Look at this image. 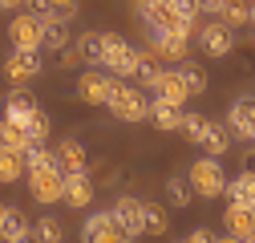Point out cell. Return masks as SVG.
<instances>
[{
  "instance_id": "cell-11",
  "label": "cell",
  "mask_w": 255,
  "mask_h": 243,
  "mask_svg": "<svg viewBox=\"0 0 255 243\" xmlns=\"http://www.w3.org/2000/svg\"><path fill=\"white\" fill-rule=\"evenodd\" d=\"M81 235H85L89 243H122V239H126V235H122V227H118V219H114V211L89 215V219H85V227H81Z\"/></svg>"
},
{
  "instance_id": "cell-2",
  "label": "cell",
  "mask_w": 255,
  "mask_h": 243,
  "mask_svg": "<svg viewBox=\"0 0 255 243\" xmlns=\"http://www.w3.org/2000/svg\"><path fill=\"white\" fill-rule=\"evenodd\" d=\"M186 178H190V187H195L199 199H219L223 187H227V174H223V166H219L215 154L195 158V162H190V170H186Z\"/></svg>"
},
{
  "instance_id": "cell-5",
  "label": "cell",
  "mask_w": 255,
  "mask_h": 243,
  "mask_svg": "<svg viewBox=\"0 0 255 243\" xmlns=\"http://www.w3.org/2000/svg\"><path fill=\"white\" fill-rule=\"evenodd\" d=\"M114 73H106V69H85L81 77H77V98L85 102V106H106L110 102V89H114Z\"/></svg>"
},
{
  "instance_id": "cell-29",
  "label": "cell",
  "mask_w": 255,
  "mask_h": 243,
  "mask_svg": "<svg viewBox=\"0 0 255 243\" xmlns=\"http://www.w3.org/2000/svg\"><path fill=\"white\" fill-rule=\"evenodd\" d=\"M24 130H28V142H49V114L37 106L33 114L24 118Z\"/></svg>"
},
{
  "instance_id": "cell-31",
  "label": "cell",
  "mask_w": 255,
  "mask_h": 243,
  "mask_svg": "<svg viewBox=\"0 0 255 243\" xmlns=\"http://www.w3.org/2000/svg\"><path fill=\"white\" fill-rule=\"evenodd\" d=\"M178 73H182V81H186V89H190V94H203V89H207V69H199L195 61H182V65H178Z\"/></svg>"
},
{
  "instance_id": "cell-41",
  "label": "cell",
  "mask_w": 255,
  "mask_h": 243,
  "mask_svg": "<svg viewBox=\"0 0 255 243\" xmlns=\"http://www.w3.org/2000/svg\"><path fill=\"white\" fill-rule=\"evenodd\" d=\"M4 215H8V203H0V227H4Z\"/></svg>"
},
{
  "instance_id": "cell-22",
  "label": "cell",
  "mask_w": 255,
  "mask_h": 243,
  "mask_svg": "<svg viewBox=\"0 0 255 243\" xmlns=\"http://www.w3.org/2000/svg\"><path fill=\"white\" fill-rule=\"evenodd\" d=\"M24 174H28V166H24V154H20V150L0 146V182H20Z\"/></svg>"
},
{
  "instance_id": "cell-20",
  "label": "cell",
  "mask_w": 255,
  "mask_h": 243,
  "mask_svg": "<svg viewBox=\"0 0 255 243\" xmlns=\"http://www.w3.org/2000/svg\"><path fill=\"white\" fill-rule=\"evenodd\" d=\"M219 20L227 24V28H247L251 24V0H223V8H219Z\"/></svg>"
},
{
  "instance_id": "cell-18",
  "label": "cell",
  "mask_w": 255,
  "mask_h": 243,
  "mask_svg": "<svg viewBox=\"0 0 255 243\" xmlns=\"http://www.w3.org/2000/svg\"><path fill=\"white\" fill-rule=\"evenodd\" d=\"M33 110H37V98L28 94L24 85H16L12 94H8V102H4V118H12V122H20V126H24V118L33 114Z\"/></svg>"
},
{
  "instance_id": "cell-25",
  "label": "cell",
  "mask_w": 255,
  "mask_h": 243,
  "mask_svg": "<svg viewBox=\"0 0 255 243\" xmlns=\"http://www.w3.org/2000/svg\"><path fill=\"white\" fill-rule=\"evenodd\" d=\"M61 45H69V28H65V20L41 16V49H61Z\"/></svg>"
},
{
  "instance_id": "cell-32",
  "label": "cell",
  "mask_w": 255,
  "mask_h": 243,
  "mask_svg": "<svg viewBox=\"0 0 255 243\" xmlns=\"http://www.w3.org/2000/svg\"><path fill=\"white\" fill-rule=\"evenodd\" d=\"M182 134H186V142H195L199 146V138H203V130H207V118L203 114H186L182 110V126H178Z\"/></svg>"
},
{
  "instance_id": "cell-14",
  "label": "cell",
  "mask_w": 255,
  "mask_h": 243,
  "mask_svg": "<svg viewBox=\"0 0 255 243\" xmlns=\"http://www.w3.org/2000/svg\"><path fill=\"white\" fill-rule=\"evenodd\" d=\"M150 85H154V98H166V102H174V106H186V98H190L182 73H178V69H166V65H162V73H158Z\"/></svg>"
},
{
  "instance_id": "cell-10",
  "label": "cell",
  "mask_w": 255,
  "mask_h": 243,
  "mask_svg": "<svg viewBox=\"0 0 255 243\" xmlns=\"http://www.w3.org/2000/svg\"><path fill=\"white\" fill-rule=\"evenodd\" d=\"M114 219H118V227H122L126 239H138V235H142V199L122 195V199L114 203Z\"/></svg>"
},
{
  "instance_id": "cell-24",
  "label": "cell",
  "mask_w": 255,
  "mask_h": 243,
  "mask_svg": "<svg viewBox=\"0 0 255 243\" xmlns=\"http://www.w3.org/2000/svg\"><path fill=\"white\" fill-rule=\"evenodd\" d=\"M0 146L20 150V154H24V150L33 146V142H28V130L20 126V122H12V118H0Z\"/></svg>"
},
{
  "instance_id": "cell-17",
  "label": "cell",
  "mask_w": 255,
  "mask_h": 243,
  "mask_svg": "<svg viewBox=\"0 0 255 243\" xmlns=\"http://www.w3.org/2000/svg\"><path fill=\"white\" fill-rule=\"evenodd\" d=\"M150 122H154V126L158 130H178L182 126V106H174V102H166V98H154L150 102Z\"/></svg>"
},
{
  "instance_id": "cell-33",
  "label": "cell",
  "mask_w": 255,
  "mask_h": 243,
  "mask_svg": "<svg viewBox=\"0 0 255 243\" xmlns=\"http://www.w3.org/2000/svg\"><path fill=\"white\" fill-rule=\"evenodd\" d=\"M33 235H37V239H49V243H57L65 231H61V223H57L53 215H41V219H37V227H33Z\"/></svg>"
},
{
  "instance_id": "cell-34",
  "label": "cell",
  "mask_w": 255,
  "mask_h": 243,
  "mask_svg": "<svg viewBox=\"0 0 255 243\" xmlns=\"http://www.w3.org/2000/svg\"><path fill=\"white\" fill-rule=\"evenodd\" d=\"M49 16H57V20H73V16H77V0H49Z\"/></svg>"
},
{
  "instance_id": "cell-1",
  "label": "cell",
  "mask_w": 255,
  "mask_h": 243,
  "mask_svg": "<svg viewBox=\"0 0 255 243\" xmlns=\"http://www.w3.org/2000/svg\"><path fill=\"white\" fill-rule=\"evenodd\" d=\"M106 110H110L118 122H146V118H150V102H146V94H142L138 85H126L122 77H118L114 89H110Z\"/></svg>"
},
{
  "instance_id": "cell-42",
  "label": "cell",
  "mask_w": 255,
  "mask_h": 243,
  "mask_svg": "<svg viewBox=\"0 0 255 243\" xmlns=\"http://www.w3.org/2000/svg\"><path fill=\"white\" fill-rule=\"evenodd\" d=\"M251 24H255V0H251Z\"/></svg>"
},
{
  "instance_id": "cell-9",
  "label": "cell",
  "mask_w": 255,
  "mask_h": 243,
  "mask_svg": "<svg viewBox=\"0 0 255 243\" xmlns=\"http://www.w3.org/2000/svg\"><path fill=\"white\" fill-rule=\"evenodd\" d=\"M61 203H69V207H77V211H85V207L93 203V178H89V170H65Z\"/></svg>"
},
{
  "instance_id": "cell-43",
  "label": "cell",
  "mask_w": 255,
  "mask_h": 243,
  "mask_svg": "<svg viewBox=\"0 0 255 243\" xmlns=\"http://www.w3.org/2000/svg\"><path fill=\"white\" fill-rule=\"evenodd\" d=\"M251 45H255V33H251Z\"/></svg>"
},
{
  "instance_id": "cell-4",
  "label": "cell",
  "mask_w": 255,
  "mask_h": 243,
  "mask_svg": "<svg viewBox=\"0 0 255 243\" xmlns=\"http://www.w3.org/2000/svg\"><path fill=\"white\" fill-rule=\"evenodd\" d=\"M61 191H65V170H61V166H37V170H28V195H33L41 207L61 203Z\"/></svg>"
},
{
  "instance_id": "cell-35",
  "label": "cell",
  "mask_w": 255,
  "mask_h": 243,
  "mask_svg": "<svg viewBox=\"0 0 255 243\" xmlns=\"http://www.w3.org/2000/svg\"><path fill=\"white\" fill-rule=\"evenodd\" d=\"M57 65H61V69H73V65H81V53H77V45H61V49H57Z\"/></svg>"
},
{
  "instance_id": "cell-21",
  "label": "cell",
  "mask_w": 255,
  "mask_h": 243,
  "mask_svg": "<svg viewBox=\"0 0 255 243\" xmlns=\"http://www.w3.org/2000/svg\"><path fill=\"white\" fill-rule=\"evenodd\" d=\"M0 239H12V243H20V239H33V227H28L24 211H20V207H12V203H8L4 227H0Z\"/></svg>"
},
{
  "instance_id": "cell-39",
  "label": "cell",
  "mask_w": 255,
  "mask_h": 243,
  "mask_svg": "<svg viewBox=\"0 0 255 243\" xmlns=\"http://www.w3.org/2000/svg\"><path fill=\"white\" fill-rule=\"evenodd\" d=\"M247 142H255V106H251V114H247Z\"/></svg>"
},
{
  "instance_id": "cell-7",
  "label": "cell",
  "mask_w": 255,
  "mask_h": 243,
  "mask_svg": "<svg viewBox=\"0 0 255 243\" xmlns=\"http://www.w3.org/2000/svg\"><path fill=\"white\" fill-rule=\"evenodd\" d=\"M199 45L211 53V57H231L235 53V28H227L223 20H207L199 28Z\"/></svg>"
},
{
  "instance_id": "cell-44",
  "label": "cell",
  "mask_w": 255,
  "mask_h": 243,
  "mask_svg": "<svg viewBox=\"0 0 255 243\" xmlns=\"http://www.w3.org/2000/svg\"><path fill=\"white\" fill-rule=\"evenodd\" d=\"M251 211H255V207H251Z\"/></svg>"
},
{
  "instance_id": "cell-16",
  "label": "cell",
  "mask_w": 255,
  "mask_h": 243,
  "mask_svg": "<svg viewBox=\"0 0 255 243\" xmlns=\"http://www.w3.org/2000/svg\"><path fill=\"white\" fill-rule=\"evenodd\" d=\"M57 166L61 170H89V154L77 138H61L57 142Z\"/></svg>"
},
{
  "instance_id": "cell-30",
  "label": "cell",
  "mask_w": 255,
  "mask_h": 243,
  "mask_svg": "<svg viewBox=\"0 0 255 243\" xmlns=\"http://www.w3.org/2000/svg\"><path fill=\"white\" fill-rule=\"evenodd\" d=\"M166 199H170L174 207H190V199H195L190 178H166Z\"/></svg>"
},
{
  "instance_id": "cell-27",
  "label": "cell",
  "mask_w": 255,
  "mask_h": 243,
  "mask_svg": "<svg viewBox=\"0 0 255 243\" xmlns=\"http://www.w3.org/2000/svg\"><path fill=\"white\" fill-rule=\"evenodd\" d=\"M77 53H81L85 65L102 69V33H81V37H77Z\"/></svg>"
},
{
  "instance_id": "cell-12",
  "label": "cell",
  "mask_w": 255,
  "mask_h": 243,
  "mask_svg": "<svg viewBox=\"0 0 255 243\" xmlns=\"http://www.w3.org/2000/svg\"><path fill=\"white\" fill-rule=\"evenodd\" d=\"M154 37V53L166 57V61H186V49H190V37L186 33H174V28H150Z\"/></svg>"
},
{
  "instance_id": "cell-13",
  "label": "cell",
  "mask_w": 255,
  "mask_h": 243,
  "mask_svg": "<svg viewBox=\"0 0 255 243\" xmlns=\"http://www.w3.org/2000/svg\"><path fill=\"white\" fill-rule=\"evenodd\" d=\"M8 37H12V49H41V16L20 12L8 24Z\"/></svg>"
},
{
  "instance_id": "cell-26",
  "label": "cell",
  "mask_w": 255,
  "mask_h": 243,
  "mask_svg": "<svg viewBox=\"0 0 255 243\" xmlns=\"http://www.w3.org/2000/svg\"><path fill=\"white\" fill-rule=\"evenodd\" d=\"M158 73H162V57H158L154 49L150 53H138L134 57V81H142V85H150Z\"/></svg>"
},
{
  "instance_id": "cell-3",
  "label": "cell",
  "mask_w": 255,
  "mask_h": 243,
  "mask_svg": "<svg viewBox=\"0 0 255 243\" xmlns=\"http://www.w3.org/2000/svg\"><path fill=\"white\" fill-rule=\"evenodd\" d=\"M134 57L138 49L118 37V33H102V69L114 73V77H134Z\"/></svg>"
},
{
  "instance_id": "cell-36",
  "label": "cell",
  "mask_w": 255,
  "mask_h": 243,
  "mask_svg": "<svg viewBox=\"0 0 255 243\" xmlns=\"http://www.w3.org/2000/svg\"><path fill=\"white\" fill-rule=\"evenodd\" d=\"M186 239H190V243H215V239H223V235H215V231H207V227H195V231H186Z\"/></svg>"
},
{
  "instance_id": "cell-28",
  "label": "cell",
  "mask_w": 255,
  "mask_h": 243,
  "mask_svg": "<svg viewBox=\"0 0 255 243\" xmlns=\"http://www.w3.org/2000/svg\"><path fill=\"white\" fill-rule=\"evenodd\" d=\"M251 106H255V98H239V102L231 106V114H227V130H231V134L247 138V114H251Z\"/></svg>"
},
{
  "instance_id": "cell-8",
  "label": "cell",
  "mask_w": 255,
  "mask_h": 243,
  "mask_svg": "<svg viewBox=\"0 0 255 243\" xmlns=\"http://www.w3.org/2000/svg\"><path fill=\"white\" fill-rule=\"evenodd\" d=\"M223 235L227 239H255V211L243 203H227L223 211Z\"/></svg>"
},
{
  "instance_id": "cell-37",
  "label": "cell",
  "mask_w": 255,
  "mask_h": 243,
  "mask_svg": "<svg viewBox=\"0 0 255 243\" xmlns=\"http://www.w3.org/2000/svg\"><path fill=\"white\" fill-rule=\"evenodd\" d=\"M219 8H223V0H199V12H211V16H219Z\"/></svg>"
},
{
  "instance_id": "cell-40",
  "label": "cell",
  "mask_w": 255,
  "mask_h": 243,
  "mask_svg": "<svg viewBox=\"0 0 255 243\" xmlns=\"http://www.w3.org/2000/svg\"><path fill=\"white\" fill-rule=\"evenodd\" d=\"M0 8H4V12H16V8H24V0H0Z\"/></svg>"
},
{
  "instance_id": "cell-6",
  "label": "cell",
  "mask_w": 255,
  "mask_h": 243,
  "mask_svg": "<svg viewBox=\"0 0 255 243\" xmlns=\"http://www.w3.org/2000/svg\"><path fill=\"white\" fill-rule=\"evenodd\" d=\"M41 69H45V61H41V49H16V53L4 61V77H8L12 85H24V81H33Z\"/></svg>"
},
{
  "instance_id": "cell-38",
  "label": "cell",
  "mask_w": 255,
  "mask_h": 243,
  "mask_svg": "<svg viewBox=\"0 0 255 243\" xmlns=\"http://www.w3.org/2000/svg\"><path fill=\"white\" fill-rule=\"evenodd\" d=\"M243 170L255 174V150H247V154H243Z\"/></svg>"
},
{
  "instance_id": "cell-19",
  "label": "cell",
  "mask_w": 255,
  "mask_h": 243,
  "mask_svg": "<svg viewBox=\"0 0 255 243\" xmlns=\"http://www.w3.org/2000/svg\"><path fill=\"white\" fill-rule=\"evenodd\" d=\"M227 203H243V207H255V174L239 170V178H231L227 187H223Z\"/></svg>"
},
{
  "instance_id": "cell-23",
  "label": "cell",
  "mask_w": 255,
  "mask_h": 243,
  "mask_svg": "<svg viewBox=\"0 0 255 243\" xmlns=\"http://www.w3.org/2000/svg\"><path fill=\"white\" fill-rule=\"evenodd\" d=\"M170 231V215L158 203H142V235H166Z\"/></svg>"
},
{
  "instance_id": "cell-15",
  "label": "cell",
  "mask_w": 255,
  "mask_h": 243,
  "mask_svg": "<svg viewBox=\"0 0 255 243\" xmlns=\"http://www.w3.org/2000/svg\"><path fill=\"white\" fill-rule=\"evenodd\" d=\"M199 146L207 150V154H227L231 150V130H227V122H215V118H207V130H203V138H199Z\"/></svg>"
}]
</instances>
